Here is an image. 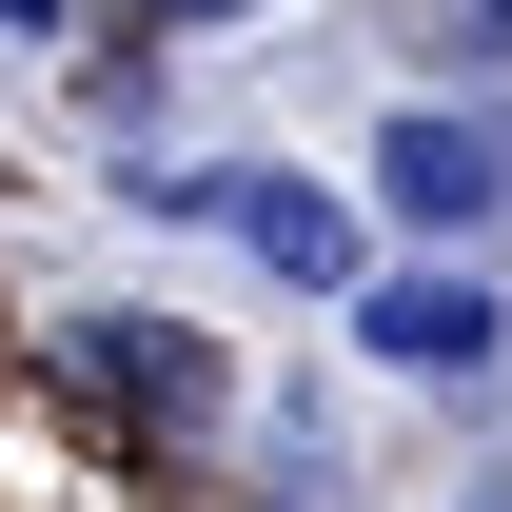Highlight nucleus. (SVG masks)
Returning <instances> with one entry per match:
<instances>
[{"instance_id": "f257e3e1", "label": "nucleus", "mask_w": 512, "mask_h": 512, "mask_svg": "<svg viewBox=\"0 0 512 512\" xmlns=\"http://www.w3.org/2000/svg\"><path fill=\"white\" fill-rule=\"evenodd\" d=\"M60 375L99 394V414H158V434H197V414H217V355H197L178 316H79V335H60Z\"/></svg>"}, {"instance_id": "f03ea898", "label": "nucleus", "mask_w": 512, "mask_h": 512, "mask_svg": "<svg viewBox=\"0 0 512 512\" xmlns=\"http://www.w3.org/2000/svg\"><path fill=\"white\" fill-rule=\"evenodd\" d=\"M178 217H217V237H256L276 276H355V217H335L316 178H178Z\"/></svg>"}, {"instance_id": "7ed1b4c3", "label": "nucleus", "mask_w": 512, "mask_h": 512, "mask_svg": "<svg viewBox=\"0 0 512 512\" xmlns=\"http://www.w3.org/2000/svg\"><path fill=\"white\" fill-rule=\"evenodd\" d=\"M355 335H375L394 375H473V355H493V296H473V276H375Z\"/></svg>"}, {"instance_id": "20e7f679", "label": "nucleus", "mask_w": 512, "mask_h": 512, "mask_svg": "<svg viewBox=\"0 0 512 512\" xmlns=\"http://www.w3.org/2000/svg\"><path fill=\"white\" fill-rule=\"evenodd\" d=\"M375 178H394V217H493L512 158H493V119H394V138H375Z\"/></svg>"}, {"instance_id": "39448f33", "label": "nucleus", "mask_w": 512, "mask_h": 512, "mask_svg": "<svg viewBox=\"0 0 512 512\" xmlns=\"http://www.w3.org/2000/svg\"><path fill=\"white\" fill-rule=\"evenodd\" d=\"M414 60H512V0H394Z\"/></svg>"}, {"instance_id": "423d86ee", "label": "nucleus", "mask_w": 512, "mask_h": 512, "mask_svg": "<svg viewBox=\"0 0 512 512\" xmlns=\"http://www.w3.org/2000/svg\"><path fill=\"white\" fill-rule=\"evenodd\" d=\"M119 20H237V0H119Z\"/></svg>"}]
</instances>
